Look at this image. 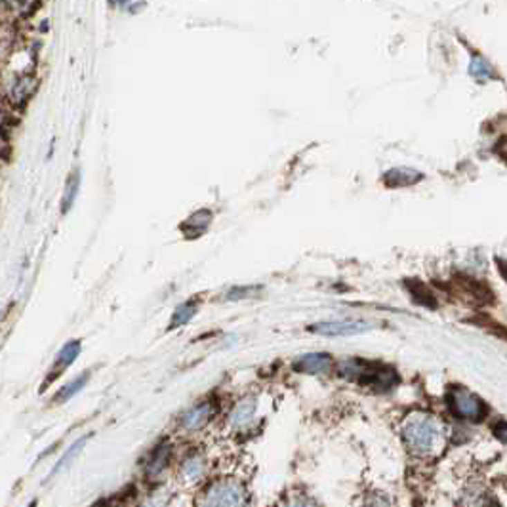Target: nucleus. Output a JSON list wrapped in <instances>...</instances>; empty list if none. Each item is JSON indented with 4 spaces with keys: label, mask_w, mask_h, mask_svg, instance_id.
I'll list each match as a JSON object with an SVG mask.
<instances>
[{
    "label": "nucleus",
    "mask_w": 507,
    "mask_h": 507,
    "mask_svg": "<svg viewBox=\"0 0 507 507\" xmlns=\"http://www.w3.org/2000/svg\"><path fill=\"white\" fill-rule=\"evenodd\" d=\"M246 488L234 479H219L204 488L196 507H246Z\"/></svg>",
    "instance_id": "nucleus-3"
},
{
    "label": "nucleus",
    "mask_w": 507,
    "mask_h": 507,
    "mask_svg": "<svg viewBox=\"0 0 507 507\" xmlns=\"http://www.w3.org/2000/svg\"><path fill=\"white\" fill-rule=\"evenodd\" d=\"M471 75L475 78H490L492 77V67L488 63L484 62L483 57H475L473 62H471Z\"/></svg>",
    "instance_id": "nucleus-21"
},
{
    "label": "nucleus",
    "mask_w": 507,
    "mask_h": 507,
    "mask_svg": "<svg viewBox=\"0 0 507 507\" xmlns=\"http://www.w3.org/2000/svg\"><path fill=\"white\" fill-rule=\"evenodd\" d=\"M164 506V499H158V496H153V498L149 499L147 506L145 507H163Z\"/></svg>",
    "instance_id": "nucleus-26"
},
{
    "label": "nucleus",
    "mask_w": 507,
    "mask_h": 507,
    "mask_svg": "<svg viewBox=\"0 0 507 507\" xmlns=\"http://www.w3.org/2000/svg\"><path fill=\"white\" fill-rule=\"evenodd\" d=\"M33 86H35V82H33L31 78H21V80H17V84L14 86V90H12V100L16 103L27 102V98L33 94Z\"/></svg>",
    "instance_id": "nucleus-19"
},
{
    "label": "nucleus",
    "mask_w": 507,
    "mask_h": 507,
    "mask_svg": "<svg viewBox=\"0 0 507 507\" xmlns=\"http://www.w3.org/2000/svg\"><path fill=\"white\" fill-rule=\"evenodd\" d=\"M78 191V174L75 172L67 181V189H65V199H63V212H67L71 208V204L75 201Z\"/></svg>",
    "instance_id": "nucleus-20"
},
{
    "label": "nucleus",
    "mask_w": 507,
    "mask_h": 507,
    "mask_svg": "<svg viewBox=\"0 0 507 507\" xmlns=\"http://www.w3.org/2000/svg\"><path fill=\"white\" fill-rule=\"evenodd\" d=\"M461 507H492V501L481 486H469L461 496Z\"/></svg>",
    "instance_id": "nucleus-15"
},
{
    "label": "nucleus",
    "mask_w": 507,
    "mask_h": 507,
    "mask_svg": "<svg viewBox=\"0 0 507 507\" xmlns=\"http://www.w3.org/2000/svg\"><path fill=\"white\" fill-rule=\"evenodd\" d=\"M88 439H90V437H88V435H86V437L78 439V441H77V443H75V445H71L69 450H67V452L63 454L62 460L57 461V463H55V465H54V469H52V473H50V477H55V475H57V473H59V471H62V469H65V468H67V465H71V461L75 460V458H77L78 454H80V450L84 448V445H86V443H88Z\"/></svg>",
    "instance_id": "nucleus-18"
},
{
    "label": "nucleus",
    "mask_w": 507,
    "mask_h": 507,
    "mask_svg": "<svg viewBox=\"0 0 507 507\" xmlns=\"http://www.w3.org/2000/svg\"><path fill=\"white\" fill-rule=\"evenodd\" d=\"M204 471H206V461L201 454H191L187 456L183 463H181V471L180 475L185 483L193 484L199 483L201 479L204 477Z\"/></svg>",
    "instance_id": "nucleus-11"
},
{
    "label": "nucleus",
    "mask_w": 507,
    "mask_h": 507,
    "mask_svg": "<svg viewBox=\"0 0 507 507\" xmlns=\"http://www.w3.org/2000/svg\"><path fill=\"white\" fill-rule=\"evenodd\" d=\"M368 507H389V499L385 498L383 494H374L368 499Z\"/></svg>",
    "instance_id": "nucleus-23"
},
{
    "label": "nucleus",
    "mask_w": 507,
    "mask_h": 507,
    "mask_svg": "<svg viewBox=\"0 0 507 507\" xmlns=\"http://www.w3.org/2000/svg\"><path fill=\"white\" fill-rule=\"evenodd\" d=\"M259 288L256 286H242V288H234L227 294V299H242V297L254 296V292H258Z\"/></svg>",
    "instance_id": "nucleus-22"
},
{
    "label": "nucleus",
    "mask_w": 507,
    "mask_h": 507,
    "mask_svg": "<svg viewBox=\"0 0 507 507\" xmlns=\"http://www.w3.org/2000/svg\"><path fill=\"white\" fill-rule=\"evenodd\" d=\"M27 507H35V501H33V504H29V506H27Z\"/></svg>",
    "instance_id": "nucleus-28"
},
{
    "label": "nucleus",
    "mask_w": 507,
    "mask_h": 507,
    "mask_svg": "<svg viewBox=\"0 0 507 507\" xmlns=\"http://www.w3.org/2000/svg\"><path fill=\"white\" fill-rule=\"evenodd\" d=\"M400 435L408 452L416 458H435L445 450L448 443V430L437 416L414 412L406 416Z\"/></svg>",
    "instance_id": "nucleus-1"
},
{
    "label": "nucleus",
    "mask_w": 507,
    "mask_h": 507,
    "mask_svg": "<svg viewBox=\"0 0 507 507\" xmlns=\"http://www.w3.org/2000/svg\"><path fill=\"white\" fill-rule=\"evenodd\" d=\"M256 412H258V400L256 398L246 397L239 400L233 406V410L229 412V425H231V430H244V427H248L252 420L256 418Z\"/></svg>",
    "instance_id": "nucleus-6"
},
{
    "label": "nucleus",
    "mask_w": 507,
    "mask_h": 507,
    "mask_svg": "<svg viewBox=\"0 0 507 507\" xmlns=\"http://www.w3.org/2000/svg\"><path fill=\"white\" fill-rule=\"evenodd\" d=\"M332 365L334 360L328 353H307L294 360V370L304 374H324L332 368Z\"/></svg>",
    "instance_id": "nucleus-7"
},
{
    "label": "nucleus",
    "mask_w": 507,
    "mask_h": 507,
    "mask_svg": "<svg viewBox=\"0 0 507 507\" xmlns=\"http://www.w3.org/2000/svg\"><path fill=\"white\" fill-rule=\"evenodd\" d=\"M170 456H172V448H170L168 443H164V445L158 446L147 461V475L151 477V479H155V477L160 475L164 469L168 468Z\"/></svg>",
    "instance_id": "nucleus-13"
},
{
    "label": "nucleus",
    "mask_w": 507,
    "mask_h": 507,
    "mask_svg": "<svg viewBox=\"0 0 507 507\" xmlns=\"http://www.w3.org/2000/svg\"><path fill=\"white\" fill-rule=\"evenodd\" d=\"M372 330V324L362 320H332L309 326V332L320 335H355Z\"/></svg>",
    "instance_id": "nucleus-5"
},
{
    "label": "nucleus",
    "mask_w": 507,
    "mask_h": 507,
    "mask_svg": "<svg viewBox=\"0 0 507 507\" xmlns=\"http://www.w3.org/2000/svg\"><path fill=\"white\" fill-rule=\"evenodd\" d=\"M199 311V304H196L195 299H191V302H185V304H181L176 311H174L172 319H170V328H181L187 324L189 320L193 319Z\"/></svg>",
    "instance_id": "nucleus-16"
},
{
    "label": "nucleus",
    "mask_w": 507,
    "mask_h": 507,
    "mask_svg": "<svg viewBox=\"0 0 507 507\" xmlns=\"http://www.w3.org/2000/svg\"><path fill=\"white\" fill-rule=\"evenodd\" d=\"M284 507H315V506H313L311 499L304 498V496H294V498L290 499Z\"/></svg>",
    "instance_id": "nucleus-24"
},
{
    "label": "nucleus",
    "mask_w": 507,
    "mask_h": 507,
    "mask_svg": "<svg viewBox=\"0 0 507 507\" xmlns=\"http://www.w3.org/2000/svg\"><path fill=\"white\" fill-rule=\"evenodd\" d=\"M88 378H90V374H82V376H78V378H75L73 382H69L67 385H63L62 389L57 391V395L54 397V400L59 405V403H67L69 398H73L75 395H77L78 391H82L84 389V385L88 383Z\"/></svg>",
    "instance_id": "nucleus-17"
},
{
    "label": "nucleus",
    "mask_w": 507,
    "mask_h": 507,
    "mask_svg": "<svg viewBox=\"0 0 507 507\" xmlns=\"http://www.w3.org/2000/svg\"><path fill=\"white\" fill-rule=\"evenodd\" d=\"M405 284H406V288H408V292L412 294L414 302H416V304L423 305V307H430V309H435V307H437L435 296L431 294V290L427 288L423 282L410 279V281H406Z\"/></svg>",
    "instance_id": "nucleus-14"
},
{
    "label": "nucleus",
    "mask_w": 507,
    "mask_h": 507,
    "mask_svg": "<svg viewBox=\"0 0 507 507\" xmlns=\"http://www.w3.org/2000/svg\"><path fill=\"white\" fill-rule=\"evenodd\" d=\"M504 431H506V423H504V420H499L498 427H496V435L499 437V441H504V439H506V433H504Z\"/></svg>",
    "instance_id": "nucleus-25"
},
{
    "label": "nucleus",
    "mask_w": 507,
    "mask_h": 507,
    "mask_svg": "<svg viewBox=\"0 0 507 507\" xmlns=\"http://www.w3.org/2000/svg\"><path fill=\"white\" fill-rule=\"evenodd\" d=\"M423 178V174L416 172L412 168H393L383 176V183L387 187H406V185H414L418 180Z\"/></svg>",
    "instance_id": "nucleus-12"
},
{
    "label": "nucleus",
    "mask_w": 507,
    "mask_h": 507,
    "mask_svg": "<svg viewBox=\"0 0 507 507\" xmlns=\"http://www.w3.org/2000/svg\"><path fill=\"white\" fill-rule=\"evenodd\" d=\"M212 223V212L210 210H199L193 216H189L183 223H181V231L185 233L189 239H196L208 229Z\"/></svg>",
    "instance_id": "nucleus-10"
},
{
    "label": "nucleus",
    "mask_w": 507,
    "mask_h": 507,
    "mask_svg": "<svg viewBox=\"0 0 507 507\" xmlns=\"http://www.w3.org/2000/svg\"><path fill=\"white\" fill-rule=\"evenodd\" d=\"M450 406H452V412L458 418L463 420H483L484 414H486V405L481 397H477L475 393H471L468 389H461V387H454L450 391Z\"/></svg>",
    "instance_id": "nucleus-4"
},
{
    "label": "nucleus",
    "mask_w": 507,
    "mask_h": 507,
    "mask_svg": "<svg viewBox=\"0 0 507 507\" xmlns=\"http://www.w3.org/2000/svg\"><path fill=\"white\" fill-rule=\"evenodd\" d=\"M113 4H125V2H128V0H111Z\"/></svg>",
    "instance_id": "nucleus-27"
},
{
    "label": "nucleus",
    "mask_w": 507,
    "mask_h": 507,
    "mask_svg": "<svg viewBox=\"0 0 507 507\" xmlns=\"http://www.w3.org/2000/svg\"><path fill=\"white\" fill-rule=\"evenodd\" d=\"M212 416H214V405L203 403V405L193 406L189 412H185V416L181 418V425H183V430L196 431L204 427L212 420Z\"/></svg>",
    "instance_id": "nucleus-9"
},
{
    "label": "nucleus",
    "mask_w": 507,
    "mask_h": 507,
    "mask_svg": "<svg viewBox=\"0 0 507 507\" xmlns=\"http://www.w3.org/2000/svg\"><path fill=\"white\" fill-rule=\"evenodd\" d=\"M340 374H344L347 380L359 383V385H368V387L380 391L391 389L398 383V376L393 368L360 359L347 360Z\"/></svg>",
    "instance_id": "nucleus-2"
},
{
    "label": "nucleus",
    "mask_w": 507,
    "mask_h": 507,
    "mask_svg": "<svg viewBox=\"0 0 507 507\" xmlns=\"http://www.w3.org/2000/svg\"><path fill=\"white\" fill-rule=\"evenodd\" d=\"M78 353H80V342H77V340H73V342H69V344L63 345L62 351L57 353V357H55L54 365H52L50 376H48L46 382H44V385H46V387H48V383L54 382L57 376L65 372V368H69L71 365H73V362L77 360Z\"/></svg>",
    "instance_id": "nucleus-8"
}]
</instances>
